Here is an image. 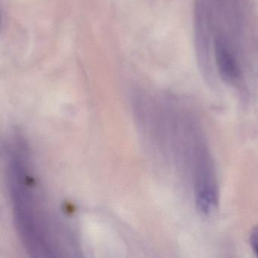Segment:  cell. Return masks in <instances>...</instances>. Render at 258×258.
Returning a JSON list of instances; mask_svg holds the SVG:
<instances>
[{"mask_svg":"<svg viewBox=\"0 0 258 258\" xmlns=\"http://www.w3.org/2000/svg\"><path fill=\"white\" fill-rule=\"evenodd\" d=\"M195 39L199 66L235 87L258 75L254 0H196Z\"/></svg>","mask_w":258,"mask_h":258,"instance_id":"cell-1","label":"cell"},{"mask_svg":"<svg viewBox=\"0 0 258 258\" xmlns=\"http://www.w3.org/2000/svg\"><path fill=\"white\" fill-rule=\"evenodd\" d=\"M6 155L15 225L27 251L36 257H55L77 251L72 228L48 205L21 137L11 140Z\"/></svg>","mask_w":258,"mask_h":258,"instance_id":"cell-2","label":"cell"},{"mask_svg":"<svg viewBox=\"0 0 258 258\" xmlns=\"http://www.w3.org/2000/svg\"><path fill=\"white\" fill-rule=\"evenodd\" d=\"M192 155L193 186L196 208L204 216H211L219 205V188L214 161L202 140H195Z\"/></svg>","mask_w":258,"mask_h":258,"instance_id":"cell-3","label":"cell"},{"mask_svg":"<svg viewBox=\"0 0 258 258\" xmlns=\"http://www.w3.org/2000/svg\"><path fill=\"white\" fill-rule=\"evenodd\" d=\"M249 241H250V247H251L252 250H253V253L256 254V256H258V225L255 226L254 227H253V229H251Z\"/></svg>","mask_w":258,"mask_h":258,"instance_id":"cell-4","label":"cell"}]
</instances>
